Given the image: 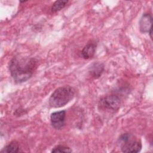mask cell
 I'll list each match as a JSON object with an SVG mask.
<instances>
[{
  "label": "cell",
  "mask_w": 153,
  "mask_h": 153,
  "mask_svg": "<svg viewBox=\"0 0 153 153\" xmlns=\"http://www.w3.org/2000/svg\"><path fill=\"white\" fill-rule=\"evenodd\" d=\"M75 90L69 85L57 88L49 98V105L53 108H60L68 103L74 98Z\"/></svg>",
  "instance_id": "obj_2"
},
{
  "label": "cell",
  "mask_w": 153,
  "mask_h": 153,
  "mask_svg": "<svg viewBox=\"0 0 153 153\" xmlns=\"http://www.w3.org/2000/svg\"><path fill=\"white\" fill-rule=\"evenodd\" d=\"M121 142V151L123 152H139L142 149L141 142L134 139L130 134H123L120 137Z\"/></svg>",
  "instance_id": "obj_3"
},
{
  "label": "cell",
  "mask_w": 153,
  "mask_h": 153,
  "mask_svg": "<svg viewBox=\"0 0 153 153\" xmlns=\"http://www.w3.org/2000/svg\"><path fill=\"white\" fill-rule=\"evenodd\" d=\"M2 153H10V152H13V153H16V152H22L20 148V146L19 143L16 141L13 140L9 144L6 145L1 151Z\"/></svg>",
  "instance_id": "obj_9"
},
{
  "label": "cell",
  "mask_w": 153,
  "mask_h": 153,
  "mask_svg": "<svg viewBox=\"0 0 153 153\" xmlns=\"http://www.w3.org/2000/svg\"><path fill=\"white\" fill-rule=\"evenodd\" d=\"M104 71V65L100 62L93 63L89 68V73L94 78L100 77Z\"/></svg>",
  "instance_id": "obj_8"
},
{
  "label": "cell",
  "mask_w": 153,
  "mask_h": 153,
  "mask_svg": "<svg viewBox=\"0 0 153 153\" xmlns=\"http://www.w3.org/2000/svg\"><path fill=\"white\" fill-rule=\"evenodd\" d=\"M152 17L151 14L145 13L142 15L139 21V29L142 33H149L152 29Z\"/></svg>",
  "instance_id": "obj_6"
},
{
  "label": "cell",
  "mask_w": 153,
  "mask_h": 153,
  "mask_svg": "<svg viewBox=\"0 0 153 153\" xmlns=\"http://www.w3.org/2000/svg\"><path fill=\"white\" fill-rule=\"evenodd\" d=\"M96 48V44L94 42H91L86 44L83 48L81 54L82 56L85 59H89L94 55Z\"/></svg>",
  "instance_id": "obj_7"
},
{
  "label": "cell",
  "mask_w": 153,
  "mask_h": 153,
  "mask_svg": "<svg viewBox=\"0 0 153 153\" xmlns=\"http://www.w3.org/2000/svg\"><path fill=\"white\" fill-rule=\"evenodd\" d=\"M37 60L35 58L15 56L9 63V71L16 83L19 84L31 78L36 69Z\"/></svg>",
  "instance_id": "obj_1"
},
{
  "label": "cell",
  "mask_w": 153,
  "mask_h": 153,
  "mask_svg": "<svg viewBox=\"0 0 153 153\" xmlns=\"http://www.w3.org/2000/svg\"><path fill=\"white\" fill-rule=\"evenodd\" d=\"M99 105L103 110L117 111L120 107V99L116 95L106 96L100 100Z\"/></svg>",
  "instance_id": "obj_4"
},
{
  "label": "cell",
  "mask_w": 153,
  "mask_h": 153,
  "mask_svg": "<svg viewBox=\"0 0 153 153\" xmlns=\"http://www.w3.org/2000/svg\"><path fill=\"white\" fill-rule=\"evenodd\" d=\"M65 111H57L52 113L50 116V120L52 126L56 129H61L65 126Z\"/></svg>",
  "instance_id": "obj_5"
},
{
  "label": "cell",
  "mask_w": 153,
  "mask_h": 153,
  "mask_svg": "<svg viewBox=\"0 0 153 153\" xmlns=\"http://www.w3.org/2000/svg\"><path fill=\"white\" fill-rule=\"evenodd\" d=\"M52 152H71L72 150L67 146L63 145H57L53 148Z\"/></svg>",
  "instance_id": "obj_11"
},
{
  "label": "cell",
  "mask_w": 153,
  "mask_h": 153,
  "mask_svg": "<svg viewBox=\"0 0 153 153\" xmlns=\"http://www.w3.org/2000/svg\"><path fill=\"white\" fill-rule=\"evenodd\" d=\"M68 1L66 0H59V1H56L54 2V3L53 4L51 11L53 13H56L62 9H63L68 4Z\"/></svg>",
  "instance_id": "obj_10"
}]
</instances>
